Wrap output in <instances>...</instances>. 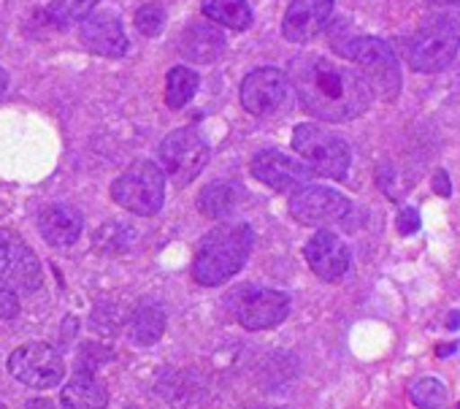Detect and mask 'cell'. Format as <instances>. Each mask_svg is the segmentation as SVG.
I'll list each match as a JSON object with an SVG mask.
<instances>
[{
  "instance_id": "cell-1",
  "label": "cell",
  "mask_w": 460,
  "mask_h": 409,
  "mask_svg": "<svg viewBox=\"0 0 460 409\" xmlns=\"http://www.w3.org/2000/svg\"><path fill=\"white\" fill-rule=\"evenodd\" d=\"M288 82L296 87L301 109L325 122H349L368 111L374 95L363 76L323 55H301L290 63Z\"/></svg>"
},
{
  "instance_id": "cell-2",
  "label": "cell",
  "mask_w": 460,
  "mask_h": 409,
  "mask_svg": "<svg viewBox=\"0 0 460 409\" xmlns=\"http://www.w3.org/2000/svg\"><path fill=\"white\" fill-rule=\"evenodd\" d=\"M331 49L355 63V71L368 84L371 95L382 101H395L401 93V63L393 52V47L385 39L363 36L352 31L347 22H339L331 31Z\"/></svg>"
},
{
  "instance_id": "cell-3",
  "label": "cell",
  "mask_w": 460,
  "mask_h": 409,
  "mask_svg": "<svg viewBox=\"0 0 460 409\" xmlns=\"http://www.w3.org/2000/svg\"><path fill=\"white\" fill-rule=\"evenodd\" d=\"M252 242L255 234L247 223H222L211 228L200 239L195 253V263H192L195 282L206 288H217L230 277H236L247 266Z\"/></svg>"
},
{
  "instance_id": "cell-4",
  "label": "cell",
  "mask_w": 460,
  "mask_h": 409,
  "mask_svg": "<svg viewBox=\"0 0 460 409\" xmlns=\"http://www.w3.org/2000/svg\"><path fill=\"white\" fill-rule=\"evenodd\" d=\"M460 52V25L449 14L425 17L403 41V58L417 74L444 71Z\"/></svg>"
},
{
  "instance_id": "cell-5",
  "label": "cell",
  "mask_w": 460,
  "mask_h": 409,
  "mask_svg": "<svg viewBox=\"0 0 460 409\" xmlns=\"http://www.w3.org/2000/svg\"><path fill=\"white\" fill-rule=\"evenodd\" d=\"M111 200L125 212L152 218L163 209L165 200V173L152 160L130 163L111 184Z\"/></svg>"
},
{
  "instance_id": "cell-6",
  "label": "cell",
  "mask_w": 460,
  "mask_h": 409,
  "mask_svg": "<svg viewBox=\"0 0 460 409\" xmlns=\"http://www.w3.org/2000/svg\"><path fill=\"white\" fill-rule=\"evenodd\" d=\"M293 149L304 157L312 173H320L328 179H344L352 163L349 144L339 133L312 125V122L296 125Z\"/></svg>"
},
{
  "instance_id": "cell-7",
  "label": "cell",
  "mask_w": 460,
  "mask_h": 409,
  "mask_svg": "<svg viewBox=\"0 0 460 409\" xmlns=\"http://www.w3.org/2000/svg\"><path fill=\"white\" fill-rule=\"evenodd\" d=\"M157 157H160V168L171 179V184L187 187L203 173V168L211 157V149H208L206 138L198 136V130L176 128L160 141Z\"/></svg>"
},
{
  "instance_id": "cell-8",
  "label": "cell",
  "mask_w": 460,
  "mask_h": 409,
  "mask_svg": "<svg viewBox=\"0 0 460 409\" xmlns=\"http://www.w3.org/2000/svg\"><path fill=\"white\" fill-rule=\"evenodd\" d=\"M352 203L344 192L325 184H304L290 195V215L301 226L325 228L347 220Z\"/></svg>"
},
{
  "instance_id": "cell-9",
  "label": "cell",
  "mask_w": 460,
  "mask_h": 409,
  "mask_svg": "<svg viewBox=\"0 0 460 409\" xmlns=\"http://www.w3.org/2000/svg\"><path fill=\"white\" fill-rule=\"evenodd\" d=\"M9 371L14 379H20L28 387L49 390L63 382L66 360L55 347H49L44 342H31V344L17 347L9 355Z\"/></svg>"
},
{
  "instance_id": "cell-10",
  "label": "cell",
  "mask_w": 460,
  "mask_h": 409,
  "mask_svg": "<svg viewBox=\"0 0 460 409\" xmlns=\"http://www.w3.org/2000/svg\"><path fill=\"white\" fill-rule=\"evenodd\" d=\"M44 282V269L36 253L12 231L0 228V285L14 293H33Z\"/></svg>"
},
{
  "instance_id": "cell-11",
  "label": "cell",
  "mask_w": 460,
  "mask_h": 409,
  "mask_svg": "<svg viewBox=\"0 0 460 409\" xmlns=\"http://www.w3.org/2000/svg\"><path fill=\"white\" fill-rule=\"evenodd\" d=\"M288 74L279 68H255L244 76L239 98L252 117H271L288 101Z\"/></svg>"
},
{
  "instance_id": "cell-12",
  "label": "cell",
  "mask_w": 460,
  "mask_h": 409,
  "mask_svg": "<svg viewBox=\"0 0 460 409\" xmlns=\"http://www.w3.org/2000/svg\"><path fill=\"white\" fill-rule=\"evenodd\" d=\"M250 171L258 182L269 184L277 192H296L298 187L309 184V165L279 152V149H263L252 157Z\"/></svg>"
},
{
  "instance_id": "cell-13",
  "label": "cell",
  "mask_w": 460,
  "mask_h": 409,
  "mask_svg": "<svg viewBox=\"0 0 460 409\" xmlns=\"http://www.w3.org/2000/svg\"><path fill=\"white\" fill-rule=\"evenodd\" d=\"M290 315V296L279 290H244L236 304V320L247 331H266L285 323Z\"/></svg>"
},
{
  "instance_id": "cell-14",
  "label": "cell",
  "mask_w": 460,
  "mask_h": 409,
  "mask_svg": "<svg viewBox=\"0 0 460 409\" xmlns=\"http://www.w3.org/2000/svg\"><path fill=\"white\" fill-rule=\"evenodd\" d=\"M304 258L309 263V269L325 280V282H339L347 271H349V261L352 253L347 247V242L333 234V231H317L306 247H304Z\"/></svg>"
},
{
  "instance_id": "cell-15",
  "label": "cell",
  "mask_w": 460,
  "mask_h": 409,
  "mask_svg": "<svg viewBox=\"0 0 460 409\" xmlns=\"http://www.w3.org/2000/svg\"><path fill=\"white\" fill-rule=\"evenodd\" d=\"M333 0H293L282 20V36L293 44L314 41L333 17Z\"/></svg>"
},
{
  "instance_id": "cell-16",
  "label": "cell",
  "mask_w": 460,
  "mask_h": 409,
  "mask_svg": "<svg viewBox=\"0 0 460 409\" xmlns=\"http://www.w3.org/2000/svg\"><path fill=\"white\" fill-rule=\"evenodd\" d=\"M79 39L90 52L101 58H122L128 52V36L122 31V22L109 12L87 14L79 25Z\"/></svg>"
},
{
  "instance_id": "cell-17",
  "label": "cell",
  "mask_w": 460,
  "mask_h": 409,
  "mask_svg": "<svg viewBox=\"0 0 460 409\" xmlns=\"http://www.w3.org/2000/svg\"><path fill=\"white\" fill-rule=\"evenodd\" d=\"M179 52L192 60V63H203L211 66L222 58L225 52V36L214 22L206 20H195L184 28V33L179 36Z\"/></svg>"
},
{
  "instance_id": "cell-18",
  "label": "cell",
  "mask_w": 460,
  "mask_h": 409,
  "mask_svg": "<svg viewBox=\"0 0 460 409\" xmlns=\"http://www.w3.org/2000/svg\"><path fill=\"white\" fill-rule=\"evenodd\" d=\"M39 231L52 247H68L82 236L84 218L71 203H52L39 215Z\"/></svg>"
},
{
  "instance_id": "cell-19",
  "label": "cell",
  "mask_w": 460,
  "mask_h": 409,
  "mask_svg": "<svg viewBox=\"0 0 460 409\" xmlns=\"http://www.w3.org/2000/svg\"><path fill=\"white\" fill-rule=\"evenodd\" d=\"M60 401L66 409H106L109 406V390L93 371L90 374L79 371L63 387Z\"/></svg>"
},
{
  "instance_id": "cell-20",
  "label": "cell",
  "mask_w": 460,
  "mask_h": 409,
  "mask_svg": "<svg viewBox=\"0 0 460 409\" xmlns=\"http://www.w3.org/2000/svg\"><path fill=\"white\" fill-rule=\"evenodd\" d=\"M203 17L217 28L247 31L252 25V6L247 0H203Z\"/></svg>"
},
{
  "instance_id": "cell-21",
  "label": "cell",
  "mask_w": 460,
  "mask_h": 409,
  "mask_svg": "<svg viewBox=\"0 0 460 409\" xmlns=\"http://www.w3.org/2000/svg\"><path fill=\"white\" fill-rule=\"evenodd\" d=\"M236 203H239V190L230 182H211L198 195V209L211 220L227 218L236 209Z\"/></svg>"
},
{
  "instance_id": "cell-22",
  "label": "cell",
  "mask_w": 460,
  "mask_h": 409,
  "mask_svg": "<svg viewBox=\"0 0 460 409\" xmlns=\"http://www.w3.org/2000/svg\"><path fill=\"white\" fill-rule=\"evenodd\" d=\"M165 331V312L157 304H144L136 309L133 320H130V339L141 347L155 344Z\"/></svg>"
},
{
  "instance_id": "cell-23",
  "label": "cell",
  "mask_w": 460,
  "mask_h": 409,
  "mask_svg": "<svg viewBox=\"0 0 460 409\" xmlns=\"http://www.w3.org/2000/svg\"><path fill=\"white\" fill-rule=\"evenodd\" d=\"M198 84H200V79H198V74H195L192 68H187V66L171 68L168 76H165V103H168L171 109L187 106V103L195 98Z\"/></svg>"
},
{
  "instance_id": "cell-24",
  "label": "cell",
  "mask_w": 460,
  "mask_h": 409,
  "mask_svg": "<svg viewBox=\"0 0 460 409\" xmlns=\"http://www.w3.org/2000/svg\"><path fill=\"white\" fill-rule=\"evenodd\" d=\"M136 242V231L125 223H106L95 234V250L103 255H119L128 253Z\"/></svg>"
},
{
  "instance_id": "cell-25",
  "label": "cell",
  "mask_w": 460,
  "mask_h": 409,
  "mask_svg": "<svg viewBox=\"0 0 460 409\" xmlns=\"http://www.w3.org/2000/svg\"><path fill=\"white\" fill-rule=\"evenodd\" d=\"M409 398L420 409H444V404H447V385L441 379H436V377H422V379L411 382Z\"/></svg>"
},
{
  "instance_id": "cell-26",
  "label": "cell",
  "mask_w": 460,
  "mask_h": 409,
  "mask_svg": "<svg viewBox=\"0 0 460 409\" xmlns=\"http://www.w3.org/2000/svg\"><path fill=\"white\" fill-rule=\"evenodd\" d=\"M95 6H98V0H49V14L58 22H74V20H84L87 14H93Z\"/></svg>"
},
{
  "instance_id": "cell-27",
  "label": "cell",
  "mask_w": 460,
  "mask_h": 409,
  "mask_svg": "<svg viewBox=\"0 0 460 409\" xmlns=\"http://www.w3.org/2000/svg\"><path fill=\"white\" fill-rule=\"evenodd\" d=\"M133 22L138 28V33H144L146 39H155L165 28V9L160 4H146V6H141L136 12V20Z\"/></svg>"
},
{
  "instance_id": "cell-28",
  "label": "cell",
  "mask_w": 460,
  "mask_h": 409,
  "mask_svg": "<svg viewBox=\"0 0 460 409\" xmlns=\"http://www.w3.org/2000/svg\"><path fill=\"white\" fill-rule=\"evenodd\" d=\"M420 226H422V220H420V212H417L414 207L401 209V215H398V220H395V228H398V234H401V236H411V234H417V231H420Z\"/></svg>"
},
{
  "instance_id": "cell-29",
  "label": "cell",
  "mask_w": 460,
  "mask_h": 409,
  "mask_svg": "<svg viewBox=\"0 0 460 409\" xmlns=\"http://www.w3.org/2000/svg\"><path fill=\"white\" fill-rule=\"evenodd\" d=\"M20 315V298L14 290H9L6 285H0V320H12Z\"/></svg>"
},
{
  "instance_id": "cell-30",
  "label": "cell",
  "mask_w": 460,
  "mask_h": 409,
  "mask_svg": "<svg viewBox=\"0 0 460 409\" xmlns=\"http://www.w3.org/2000/svg\"><path fill=\"white\" fill-rule=\"evenodd\" d=\"M430 187H433V192H436V195H441V198H449V195H452V182H449V176H447V171H444V168H438V171L433 173Z\"/></svg>"
},
{
  "instance_id": "cell-31",
  "label": "cell",
  "mask_w": 460,
  "mask_h": 409,
  "mask_svg": "<svg viewBox=\"0 0 460 409\" xmlns=\"http://www.w3.org/2000/svg\"><path fill=\"white\" fill-rule=\"evenodd\" d=\"M455 350H457V344H438V347H436V355H438V358H447V355H452Z\"/></svg>"
},
{
  "instance_id": "cell-32",
  "label": "cell",
  "mask_w": 460,
  "mask_h": 409,
  "mask_svg": "<svg viewBox=\"0 0 460 409\" xmlns=\"http://www.w3.org/2000/svg\"><path fill=\"white\" fill-rule=\"evenodd\" d=\"M447 328H452V331H457L460 328V312L455 309V312H449V317H447Z\"/></svg>"
},
{
  "instance_id": "cell-33",
  "label": "cell",
  "mask_w": 460,
  "mask_h": 409,
  "mask_svg": "<svg viewBox=\"0 0 460 409\" xmlns=\"http://www.w3.org/2000/svg\"><path fill=\"white\" fill-rule=\"evenodd\" d=\"M6 90H9V74H6L4 68H0V98L6 95Z\"/></svg>"
},
{
  "instance_id": "cell-34",
  "label": "cell",
  "mask_w": 460,
  "mask_h": 409,
  "mask_svg": "<svg viewBox=\"0 0 460 409\" xmlns=\"http://www.w3.org/2000/svg\"><path fill=\"white\" fill-rule=\"evenodd\" d=\"M28 406H31V409H52V404H49V401H31Z\"/></svg>"
},
{
  "instance_id": "cell-35",
  "label": "cell",
  "mask_w": 460,
  "mask_h": 409,
  "mask_svg": "<svg viewBox=\"0 0 460 409\" xmlns=\"http://www.w3.org/2000/svg\"><path fill=\"white\" fill-rule=\"evenodd\" d=\"M430 4H436V6H457L460 0H430Z\"/></svg>"
},
{
  "instance_id": "cell-36",
  "label": "cell",
  "mask_w": 460,
  "mask_h": 409,
  "mask_svg": "<svg viewBox=\"0 0 460 409\" xmlns=\"http://www.w3.org/2000/svg\"><path fill=\"white\" fill-rule=\"evenodd\" d=\"M242 409H282V406H266V404H250V406H242Z\"/></svg>"
},
{
  "instance_id": "cell-37",
  "label": "cell",
  "mask_w": 460,
  "mask_h": 409,
  "mask_svg": "<svg viewBox=\"0 0 460 409\" xmlns=\"http://www.w3.org/2000/svg\"><path fill=\"white\" fill-rule=\"evenodd\" d=\"M0 409H6V404H0Z\"/></svg>"
},
{
  "instance_id": "cell-38",
  "label": "cell",
  "mask_w": 460,
  "mask_h": 409,
  "mask_svg": "<svg viewBox=\"0 0 460 409\" xmlns=\"http://www.w3.org/2000/svg\"><path fill=\"white\" fill-rule=\"evenodd\" d=\"M125 409H136V406H125Z\"/></svg>"
},
{
  "instance_id": "cell-39",
  "label": "cell",
  "mask_w": 460,
  "mask_h": 409,
  "mask_svg": "<svg viewBox=\"0 0 460 409\" xmlns=\"http://www.w3.org/2000/svg\"><path fill=\"white\" fill-rule=\"evenodd\" d=\"M457 409H460V404H457Z\"/></svg>"
}]
</instances>
